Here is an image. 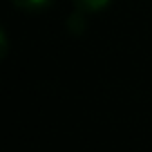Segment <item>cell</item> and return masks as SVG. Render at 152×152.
I'll use <instances>...</instances> for the list:
<instances>
[{
    "mask_svg": "<svg viewBox=\"0 0 152 152\" xmlns=\"http://www.w3.org/2000/svg\"><path fill=\"white\" fill-rule=\"evenodd\" d=\"M11 5L25 14H43L54 5V0H11Z\"/></svg>",
    "mask_w": 152,
    "mask_h": 152,
    "instance_id": "cell-1",
    "label": "cell"
},
{
    "mask_svg": "<svg viewBox=\"0 0 152 152\" xmlns=\"http://www.w3.org/2000/svg\"><path fill=\"white\" fill-rule=\"evenodd\" d=\"M85 18H87V14H83V11L76 9V14L67 18V29H69V31H74V34H81L83 29L87 27V25H85Z\"/></svg>",
    "mask_w": 152,
    "mask_h": 152,
    "instance_id": "cell-3",
    "label": "cell"
},
{
    "mask_svg": "<svg viewBox=\"0 0 152 152\" xmlns=\"http://www.w3.org/2000/svg\"><path fill=\"white\" fill-rule=\"evenodd\" d=\"M7 54H9V38H7V34L0 27V63L7 58Z\"/></svg>",
    "mask_w": 152,
    "mask_h": 152,
    "instance_id": "cell-4",
    "label": "cell"
},
{
    "mask_svg": "<svg viewBox=\"0 0 152 152\" xmlns=\"http://www.w3.org/2000/svg\"><path fill=\"white\" fill-rule=\"evenodd\" d=\"M72 2H74V7H76L78 11L92 16V14H99V11L107 9L112 0H72Z\"/></svg>",
    "mask_w": 152,
    "mask_h": 152,
    "instance_id": "cell-2",
    "label": "cell"
}]
</instances>
